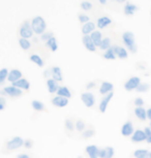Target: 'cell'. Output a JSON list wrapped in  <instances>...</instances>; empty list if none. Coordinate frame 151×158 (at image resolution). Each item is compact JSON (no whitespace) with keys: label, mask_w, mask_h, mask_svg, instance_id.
I'll list each match as a JSON object with an SVG mask.
<instances>
[{"label":"cell","mask_w":151,"mask_h":158,"mask_svg":"<svg viewBox=\"0 0 151 158\" xmlns=\"http://www.w3.org/2000/svg\"><path fill=\"white\" fill-rule=\"evenodd\" d=\"M146 112H147V119L151 122V106L146 110Z\"/></svg>","instance_id":"bcb514c9"},{"label":"cell","mask_w":151,"mask_h":158,"mask_svg":"<svg viewBox=\"0 0 151 158\" xmlns=\"http://www.w3.org/2000/svg\"><path fill=\"white\" fill-rule=\"evenodd\" d=\"M99 148L95 145H89L85 149L86 154L88 155L89 158H99Z\"/></svg>","instance_id":"d6986e66"},{"label":"cell","mask_w":151,"mask_h":158,"mask_svg":"<svg viewBox=\"0 0 151 158\" xmlns=\"http://www.w3.org/2000/svg\"><path fill=\"white\" fill-rule=\"evenodd\" d=\"M78 20H79L80 23L83 24V25L86 23H88V22H90V18L85 14H80L78 16Z\"/></svg>","instance_id":"74e56055"},{"label":"cell","mask_w":151,"mask_h":158,"mask_svg":"<svg viewBox=\"0 0 151 158\" xmlns=\"http://www.w3.org/2000/svg\"><path fill=\"white\" fill-rule=\"evenodd\" d=\"M131 139H132V143H136V144L145 142L146 141V135H145L144 130H142V129L135 130V132L132 133V135L131 136Z\"/></svg>","instance_id":"30bf717a"},{"label":"cell","mask_w":151,"mask_h":158,"mask_svg":"<svg viewBox=\"0 0 151 158\" xmlns=\"http://www.w3.org/2000/svg\"><path fill=\"white\" fill-rule=\"evenodd\" d=\"M94 86H95V83L91 82V83H88V84L86 85V88H87V89H91V88H93Z\"/></svg>","instance_id":"7dc6e473"},{"label":"cell","mask_w":151,"mask_h":158,"mask_svg":"<svg viewBox=\"0 0 151 158\" xmlns=\"http://www.w3.org/2000/svg\"><path fill=\"white\" fill-rule=\"evenodd\" d=\"M112 46H111V38H109V37H105V38H103V40H102V43H100L99 44V49L102 50V51H107L108 49H110Z\"/></svg>","instance_id":"1f68e13d"},{"label":"cell","mask_w":151,"mask_h":158,"mask_svg":"<svg viewBox=\"0 0 151 158\" xmlns=\"http://www.w3.org/2000/svg\"><path fill=\"white\" fill-rule=\"evenodd\" d=\"M1 93L4 95H7V96H10V97H18L23 94V90H21V89L17 87H14V86H8V87H5L3 90L1 91Z\"/></svg>","instance_id":"8992f818"},{"label":"cell","mask_w":151,"mask_h":158,"mask_svg":"<svg viewBox=\"0 0 151 158\" xmlns=\"http://www.w3.org/2000/svg\"><path fill=\"white\" fill-rule=\"evenodd\" d=\"M138 10H139L138 5L132 3V2H127V3L124 5L123 13L127 17H132V16H134L136 11H138Z\"/></svg>","instance_id":"9a60e30c"},{"label":"cell","mask_w":151,"mask_h":158,"mask_svg":"<svg viewBox=\"0 0 151 158\" xmlns=\"http://www.w3.org/2000/svg\"><path fill=\"white\" fill-rule=\"evenodd\" d=\"M57 95L58 96H61V97H65L67 99H69L70 97H72V92L67 87L65 86H62V87H59V89L57 90Z\"/></svg>","instance_id":"484cf974"},{"label":"cell","mask_w":151,"mask_h":158,"mask_svg":"<svg viewBox=\"0 0 151 158\" xmlns=\"http://www.w3.org/2000/svg\"><path fill=\"white\" fill-rule=\"evenodd\" d=\"M52 104L56 108H64L69 104V99L65 97H61L56 95L55 97L52 98Z\"/></svg>","instance_id":"7c38bea8"},{"label":"cell","mask_w":151,"mask_h":158,"mask_svg":"<svg viewBox=\"0 0 151 158\" xmlns=\"http://www.w3.org/2000/svg\"><path fill=\"white\" fill-rule=\"evenodd\" d=\"M82 43L84 44V47L86 48V50L89 51V52H95L96 51V47H95V44H93L90 35H83Z\"/></svg>","instance_id":"8fae6325"},{"label":"cell","mask_w":151,"mask_h":158,"mask_svg":"<svg viewBox=\"0 0 151 158\" xmlns=\"http://www.w3.org/2000/svg\"><path fill=\"white\" fill-rule=\"evenodd\" d=\"M51 76L52 79L55 80L56 82H63V74H62V70L60 67L53 66L51 68Z\"/></svg>","instance_id":"e0dca14e"},{"label":"cell","mask_w":151,"mask_h":158,"mask_svg":"<svg viewBox=\"0 0 151 158\" xmlns=\"http://www.w3.org/2000/svg\"><path fill=\"white\" fill-rule=\"evenodd\" d=\"M134 132H135V128H134V124H132V121H126L125 123L122 125V127H121V135L123 136H125V138L132 136Z\"/></svg>","instance_id":"9c48e42d"},{"label":"cell","mask_w":151,"mask_h":158,"mask_svg":"<svg viewBox=\"0 0 151 158\" xmlns=\"http://www.w3.org/2000/svg\"><path fill=\"white\" fill-rule=\"evenodd\" d=\"M31 106L34 111H36V112H43L46 110L45 104L41 102V101H38V100H33L31 102Z\"/></svg>","instance_id":"4dcf8cb0"},{"label":"cell","mask_w":151,"mask_h":158,"mask_svg":"<svg viewBox=\"0 0 151 158\" xmlns=\"http://www.w3.org/2000/svg\"><path fill=\"white\" fill-rule=\"evenodd\" d=\"M75 127H76L77 131H79V132H83V131L85 130L86 124H85V122L83 121V120H78V121L76 122Z\"/></svg>","instance_id":"d590c367"},{"label":"cell","mask_w":151,"mask_h":158,"mask_svg":"<svg viewBox=\"0 0 151 158\" xmlns=\"http://www.w3.org/2000/svg\"><path fill=\"white\" fill-rule=\"evenodd\" d=\"M59 87H60V86H59L58 82H56L55 80H53V79L47 80V88H48L49 93H51V94L56 93L59 89Z\"/></svg>","instance_id":"603a6c76"},{"label":"cell","mask_w":151,"mask_h":158,"mask_svg":"<svg viewBox=\"0 0 151 158\" xmlns=\"http://www.w3.org/2000/svg\"><path fill=\"white\" fill-rule=\"evenodd\" d=\"M141 83H142L141 82V77H129V79L127 80L125 83H124V89H125L126 91H128V92L134 91L139 87V85H140Z\"/></svg>","instance_id":"5b68a950"},{"label":"cell","mask_w":151,"mask_h":158,"mask_svg":"<svg viewBox=\"0 0 151 158\" xmlns=\"http://www.w3.org/2000/svg\"><path fill=\"white\" fill-rule=\"evenodd\" d=\"M149 127L151 128V122H150V125H149Z\"/></svg>","instance_id":"f5cc1de1"},{"label":"cell","mask_w":151,"mask_h":158,"mask_svg":"<svg viewBox=\"0 0 151 158\" xmlns=\"http://www.w3.org/2000/svg\"><path fill=\"white\" fill-rule=\"evenodd\" d=\"M99 2L102 5H105V4H107V2H108V0H99Z\"/></svg>","instance_id":"681fc988"},{"label":"cell","mask_w":151,"mask_h":158,"mask_svg":"<svg viewBox=\"0 0 151 158\" xmlns=\"http://www.w3.org/2000/svg\"><path fill=\"white\" fill-rule=\"evenodd\" d=\"M23 145H24V139L21 136H14L13 139H10V141L5 143V149L7 151H14L21 148Z\"/></svg>","instance_id":"277c9868"},{"label":"cell","mask_w":151,"mask_h":158,"mask_svg":"<svg viewBox=\"0 0 151 158\" xmlns=\"http://www.w3.org/2000/svg\"><path fill=\"white\" fill-rule=\"evenodd\" d=\"M52 36H54L52 32H48V31H46L45 33L40 35V40H43V41H47V40H49L50 38H51Z\"/></svg>","instance_id":"7bdbcfd3"},{"label":"cell","mask_w":151,"mask_h":158,"mask_svg":"<svg viewBox=\"0 0 151 158\" xmlns=\"http://www.w3.org/2000/svg\"><path fill=\"white\" fill-rule=\"evenodd\" d=\"M5 106H6L5 99L3 97H0V111H3V110L5 109Z\"/></svg>","instance_id":"f6af8a7d"},{"label":"cell","mask_w":151,"mask_h":158,"mask_svg":"<svg viewBox=\"0 0 151 158\" xmlns=\"http://www.w3.org/2000/svg\"><path fill=\"white\" fill-rule=\"evenodd\" d=\"M81 100L87 108H92L95 103V97L90 92H84L81 94Z\"/></svg>","instance_id":"52a82bcc"},{"label":"cell","mask_w":151,"mask_h":158,"mask_svg":"<svg viewBox=\"0 0 151 158\" xmlns=\"http://www.w3.org/2000/svg\"><path fill=\"white\" fill-rule=\"evenodd\" d=\"M134 158H148L149 156V151L146 149H138L132 153Z\"/></svg>","instance_id":"f1b7e54d"},{"label":"cell","mask_w":151,"mask_h":158,"mask_svg":"<svg viewBox=\"0 0 151 158\" xmlns=\"http://www.w3.org/2000/svg\"><path fill=\"white\" fill-rule=\"evenodd\" d=\"M150 14H151V10H150Z\"/></svg>","instance_id":"db71d44e"},{"label":"cell","mask_w":151,"mask_h":158,"mask_svg":"<svg viewBox=\"0 0 151 158\" xmlns=\"http://www.w3.org/2000/svg\"><path fill=\"white\" fill-rule=\"evenodd\" d=\"M30 23H31V27H32V30H33L34 34L41 35L46 32L47 23H46V21L43 17L36 16V17L32 18Z\"/></svg>","instance_id":"6da1fadb"},{"label":"cell","mask_w":151,"mask_h":158,"mask_svg":"<svg viewBox=\"0 0 151 158\" xmlns=\"http://www.w3.org/2000/svg\"><path fill=\"white\" fill-rule=\"evenodd\" d=\"M24 146H25V148H27V149L31 148L32 146H33V142H32L30 139H27L26 141H24Z\"/></svg>","instance_id":"ee69618b"},{"label":"cell","mask_w":151,"mask_h":158,"mask_svg":"<svg viewBox=\"0 0 151 158\" xmlns=\"http://www.w3.org/2000/svg\"><path fill=\"white\" fill-rule=\"evenodd\" d=\"M94 130L93 129H87V130H84L82 132V135H83V138H85V139H89L91 138L92 135H94Z\"/></svg>","instance_id":"b9f144b4"},{"label":"cell","mask_w":151,"mask_h":158,"mask_svg":"<svg viewBox=\"0 0 151 158\" xmlns=\"http://www.w3.org/2000/svg\"><path fill=\"white\" fill-rule=\"evenodd\" d=\"M114 85L110 82H103L99 87V93L102 95H107L111 92H113Z\"/></svg>","instance_id":"44dd1931"},{"label":"cell","mask_w":151,"mask_h":158,"mask_svg":"<svg viewBox=\"0 0 151 158\" xmlns=\"http://www.w3.org/2000/svg\"><path fill=\"white\" fill-rule=\"evenodd\" d=\"M46 46L49 48L52 52H56L58 50V43L55 36H52L49 40L46 41Z\"/></svg>","instance_id":"83f0119b"},{"label":"cell","mask_w":151,"mask_h":158,"mask_svg":"<svg viewBox=\"0 0 151 158\" xmlns=\"http://www.w3.org/2000/svg\"><path fill=\"white\" fill-rule=\"evenodd\" d=\"M8 69L7 68H2L0 69V85L4 84V82L6 81L7 77H8Z\"/></svg>","instance_id":"836d02e7"},{"label":"cell","mask_w":151,"mask_h":158,"mask_svg":"<svg viewBox=\"0 0 151 158\" xmlns=\"http://www.w3.org/2000/svg\"><path fill=\"white\" fill-rule=\"evenodd\" d=\"M148 158H151V151H149V156H148Z\"/></svg>","instance_id":"816d5d0a"},{"label":"cell","mask_w":151,"mask_h":158,"mask_svg":"<svg viewBox=\"0 0 151 158\" xmlns=\"http://www.w3.org/2000/svg\"><path fill=\"white\" fill-rule=\"evenodd\" d=\"M95 27H96V25L93 22H91V21L84 24V25L82 26V34L90 35L93 31H95Z\"/></svg>","instance_id":"7402d4cb"},{"label":"cell","mask_w":151,"mask_h":158,"mask_svg":"<svg viewBox=\"0 0 151 158\" xmlns=\"http://www.w3.org/2000/svg\"><path fill=\"white\" fill-rule=\"evenodd\" d=\"M111 24H112V19L110 17H107V16L100 17L96 21V26H97V28H99V29L107 28L108 26H110Z\"/></svg>","instance_id":"2e32d148"},{"label":"cell","mask_w":151,"mask_h":158,"mask_svg":"<svg viewBox=\"0 0 151 158\" xmlns=\"http://www.w3.org/2000/svg\"><path fill=\"white\" fill-rule=\"evenodd\" d=\"M116 1L118 2V3H123V2H126L127 0H116Z\"/></svg>","instance_id":"f907efd6"},{"label":"cell","mask_w":151,"mask_h":158,"mask_svg":"<svg viewBox=\"0 0 151 158\" xmlns=\"http://www.w3.org/2000/svg\"><path fill=\"white\" fill-rule=\"evenodd\" d=\"M144 132L146 135V142L147 144H151V128L149 126H146L144 128Z\"/></svg>","instance_id":"f35d334b"},{"label":"cell","mask_w":151,"mask_h":158,"mask_svg":"<svg viewBox=\"0 0 151 158\" xmlns=\"http://www.w3.org/2000/svg\"><path fill=\"white\" fill-rule=\"evenodd\" d=\"M113 49L116 57L119 59H127V57H128V53H127V50L125 48L120 46H113Z\"/></svg>","instance_id":"ffe728a7"},{"label":"cell","mask_w":151,"mask_h":158,"mask_svg":"<svg viewBox=\"0 0 151 158\" xmlns=\"http://www.w3.org/2000/svg\"><path fill=\"white\" fill-rule=\"evenodd\" d=\"M113 96H114V92H111V93L105 95V96L102 98V100H100V103H99V112L102 113V114H105V113H106L107 109H108L109 103H110V101H111L112 98H113Z\"/></svg>","instance_id":"ba28073f"},{"label":"cell","mask_w":151,"mask_h":158,"mask_svg":"<svg viewBox=\"0 0 151 158\" xmlns=\"http://www.w3.org/2000/svg\"><path fill=\"white\" fill-rule=\"evenodd\" d=\"M64 126H65L66 130L73 131V128H75V124H73V122L70 120V119H67V120L65 121V123H64Z\"/></svg>","instance_id":"60d3db41"},{"label":"cell","mask_w":151,"mask_h":158,"mask_svg":"<svg viewBox=\"0 0 151 158\" xmlns=\"http://www.w3.org/2000/svg\"><path fill=\"white\" fill-rule=\"evenodd\" d=\"M90 37H91V40H92L93 44H95V47L99 48L100 43H102V40H103V34H102V32L99 31V30H97V31H93L92 33L90 34Z\"/></svg>","instance_id":"d4e9b609"},{"label":"cell","mask_w":151,"mask_h":158,"mask_svg":"<svg viewBox=\"0 0 151 158\" xmlns=\"http://www.w3.org/2000/svg\"><path fill=\"white\" fill-rule=\"evenodd\" d=\"M122 41L124 44V46L127 48V50L129 51L132 54L137 53L138 47L136 44V36L132 31H125L122 34Z\"/></svg>","instance_id":"7a4b0ae2"},{"label":"cell","mask_w":151,"mask_h":158,"mask_svg":"<svg viewBox=\"0 0 151 158\" xmlns=\"http://www.w3.org/2000/svg\"><path fill=\"white\" fill-rule=\"evenodd\" d=\"M20 79H22V71L19 69H11L10 73H8V77H7V81L10 82L11 84L17 81H19Z\"/></svg>","instance_id":"ac0fdd59"},{"label":"cell","mask_w":151,"mask_h":158,"mask_svg":"<svg viewBox=\"0 0 151 158\" xmlns=\"http://www.w3.org/2000/svg\"><path fill=\"white\" fill-rule=\"evenodd\" d=\"M11 86L19 88V89H21V90H25V91H28L29 89H30V83H29L28 80L25 79V77H22V79L19 80V81L13 83Z\"/></svg>","instance_id":"4fadbf2b"},{"label":"cell","mask_w":151,"mask_h":158,"mask_svg":"<svg viewBox=\"0 0 151 158\" xmlns=\"http://www.w3.org/2000/svg\"><path fill=\"white\" fill-rule=\"evenodd\" d=\"M150 89V85L147 84V83H141L140 85H139V87L136 89V91L137 92H147L148 90Z\"/></svg>","instance_id":"8d00e7d4"},{"label":"cell","mask_w":151,"mask_h":158,"mask_svg":"<svg viewBox=\"0 0 151 158\" xmlns=\"http://www.w3.org/2000/svg\"><path fill=\"white\" fill-rule=\"evenodd\" d=\"M115 154V150L113 147H106L99 149V158H113Z\"/></svg>","instance_id":"5bb4252c"},{"label":"cell","mask_w":151,"mask_h":158,"mask_svg":"<svg viewBox=\"0 0 151 158\" xmlns=\"http://www.w3.org/2000/svg\"><path fill=\"white\" fill-rule=\"evenodd\" d=\"M80 7H81L82 10H85V11L91 10H92V3H91L90 1L84 0V1L81 2V4H80Z\"/></svg>","instance_id":"e575fe53"},{"label":"cell","mask_w":151,"mask_h":158,"mask_svg":"<svg viewBox=\"0 0 151 158\" xmlns=\"http://www.w3.org/2000/svg\"><path fill=\"white\" fill-rule=\"evenodd\" d=\"M19 44H20L21 49L24 50V51H28L31 48V43L28 40H26V38L20 37L19 38Z\"/></svg>","instance_id":"d6a6232c"},{"label":"cell","mask_w":151,"mask_h":158,"mask_svg":"<svg viewBox=\"0 0 151 158\" xmlns=\"http://www.w3.org/2000/svg\"><path fill=\"white\" fill-rule=\"evenodd\" d=\"M33 30H32V27H31V23L29 21H25L21 24L20 28H19V35L20 37L22 38H31L33 36Z\"/></svg>","instance_id":"3957f363"},{"label":"cell","mask_w":151,"mask_h":158,"mask_svg":"<svg viewBox=\"0 0 151 158\" xmlns=\"http://www.w3.org/2000/svg\"><path fill=\"white\" fill-rule=\"evenodd\" d=\"M134 104L136 106V108H142L145 104V101L142 97H137L134 99Z\"/></svg>","instance_id":"ab89813d"},{"label":"cell","mask_w":151,"mask_h":158,"mask_svg":"<svg viewBox=\"0 0 151 158\" xmlns=\"http://www.w3.org/2000/svg\"><path fill=\"white\" fill-rule=\"evenodd\" d=\"M17 158H30V157H29L27 154H20V155H18Z\"/></svg>","instance_id":"c3c4849f"},{"label":"cell","mask_w":151,"mask_h":158,"mask_svg":"<svg viewBox=\"0 0 151 158\" xmlns=\"http://www.w3.org/2000/svg\"><path fill=\"white\" fill-rule=\"evenodd\" d=\"M103 57L105 58V59H107V60H115V59H116L117 57H116V55H115L113 47H111L110 49H108L107 51H105Z\"/></svg>","instance_id":"f546056e"},{"label":"cell","mask_w":151,"mask_h":158,"mask_svg":"<svg viewBox=\"0 0 151 158\" xmlns=\"http://www.w3.org/2000/svg\"><path fill=\"white\" fill-rule=\"evenodd\" d=\"M134 114H135L136 117L142 122H145L147 120V112L143 106H142V108H135Z\"/></svg>","instance_id":"cb8c5ba5"},{"label":"cell","mask_w":151,"mask_h":158,"mask_svg":"<svg viewBox=\"0 0 151 158\" xmlns=\"http://www.w3.org/2000/svg\"><path fill=\"white\" fill-rule=\"evenodd\" d=\"M29 60L31 62H33L34 64H36L38 67H43L44 65H45V62H44L43 58L40 57V55L37 54H32L29 56Z\"/></svg>","instance_id":"4316f807"}]
</instances>
